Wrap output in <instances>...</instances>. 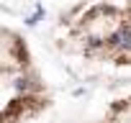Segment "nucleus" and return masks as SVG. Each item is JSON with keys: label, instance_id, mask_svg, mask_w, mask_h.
<instances>
[{"label": "nucleus", "instance_id": "nucleus-1", "mask_svg": "<svg viewBox=\"0 0 131 123\" xmlns=\"http://www.w3.org/2000/svg\"><path fill=\"white\" fill-rule=\"evenodd\" d=\"M49 108L51 92L28 41L0 26V123H26Z\"/></svg>", "mask_w": 131, "mask_h": 123}]
</instances>
